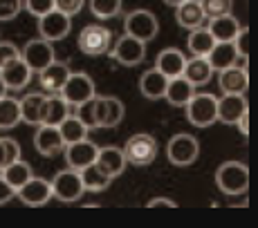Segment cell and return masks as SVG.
Returning a JSON list of instances; mask_svg holds the SVG:
<instances>
[{"mask_svg":"<svg viewBox=\"0 0 258 228\" xmlns=\"http://www.w3.org/2000/svg\"><path fill=\"white\" fill-rule=\"evenodd\" d=\"M123 114H126L123 103L110 94H94L92 98L77 105V117L90 130H94V128H106V130L117 128L123 121Z\"/></svg>","mask_w":258,"mask_h":228,"instance_id":"cell-1","label":"cell"},{"mask_svg":"<svg viewBox=\"0 0 258 228\" xmlns=\"http://www.w3.org/2000/svg\"><path fill=\"white\" fill-rule=\"evenodd\" d=\"M216 186L225 195H242L249 188V168L240 161H225L216 170Z\"/></svg>","mask_w":258,"mask_h":228,"instance_id":"cell-2","label":"cell"},{"mask_svg":"<svg viewBox=\"0 0 258 228\" xmlns=\"http://www.w3.org/2000/svg\"><path fill=\"white\" fill-rule=\"evenodd\" d=\"M121 150H123V157H126V163H133V166H148V163L155 161L157 152H160V146H157L155 137L146 135V132H140V135H133L128 139Z\"/></svg>","mask_w":258,"mask_h":228,"instance_id":"cell-3","label":"cell"},{"mask_svg":"<svg viewBox=\"0 0 258 228\" xmlns=\"http://www.w3.org/2000/svg\"><path fill=\"white\" fill-rule=\"evenodd\" d=\"M184 107L188 123L196 128H209L218 121V98L213 94H193Z\"/></svg>","mask_w":258,"mask_h":228,"instance_id":"cell-4","label":"cell"},{"mask_svg":"<svg viewBox=\"0 0 258 228\" xmlns=\"http://www.w3.org/2000/svg\"><path fill=\"white\" fill-rule=\"evenodd\" d=\"M52 186V197H56L58 201H66V204H72V201H79L86 192L81 181V172L74 170V168H66V170H58L54 175V179L49 181Z\"/></svg>","mask_w":258,"mask_h":228,"instance_id":"cell-5","label":"cell"},{"mask_svg":"<svg viewBox=\"0 0 258 228\" xmlns=\"http://www.w3.org/2000/svg\"><path fill=\"white\" fill-rule=\"evenodd\" d=\"M123 29H126L128 36L137 38L142 43H148L157 36L160 32V23H157L155 14L148 12V9H135L123 18Z\"/></svg>","mask_w":258,"mask_h":228,"instance_id":"cell-6","label":"cell"},{"mask_svg":"<svg viewBox=\"0 0 258 228\" xmlns=\"http://www.w3.org/2000/svg\"><path fill=\"white\" fill-rule=\"evenodd\" d=\"M166 157L173 166H191L200 157V143L196 137L180 132V135L171 137L166 143Z\"/></svg>","mask_w":258,"mask_h":228,"instance_id":"cell-7","label":"cell"},{"mask_svg":"<svg viewBox=\"0 0 258 228\" xmlns=\"http://www.w3.org/2000/svg\"><path fill=\"white\" fill-rule=\"evenodd\" d=\"M77 45L83 54H88V56H101V54L110 52L112 32L101 27V25H88V27H83L81 34H79Z\"/></svg>","mask_w":258,"mask_h":228,"instance_id":"cell-8","label":"cell"},{"mask_svg":"<svg viewBox=\"0 0 258 228\" xmlns=\"http://www.w3.org/2000/svg\"><path fill=\"white\" fill-rule=\"evenodd\" d=\"M61 98L68 103V105H81L83 101H88V98H92L97 90H94V81L92 76H88L86 72H70V76H68V81L63 83L61 87Z\"/></svg>","mask_w":258,"mask_h":228,"instance_id":"cell-9","label":"cell"},{"mask_svg":"<svg viewBox=\"0 0 258 228\" xmlns=\"http://www.w3.org/2000/svg\"><path fill=\"white\" fill-rule=\"evenodd\" d=\"M110 56L115 58L119 65L135 67L146 58V43L123 34L121 38H117V41L110 45Z\"/></svg>","mask_w":258,"mask_h":228,"instance_id":"cell-10","label":"cell"},{"mask_svg":"<svg viewBox=\"0 0 258 228\" xmlns=\"http://www.w3.org/2000/svg\"><path fill=\"white\" fill-rule=\"evenodd\" d=\"M70 29H72V16L58 12V9H52V12L43 14L38 18V34L49 43L63 41L70 34Z\"/></svg>","mask_w":258,"mask_h":228,"instance_id":"cell-11","label":"cell"},{"mask_svg":"<svg viewBox=\"0 0 258 228\" xmlns=\"http://www.w3.org/2000/svg\"><path fill=\"white\" fill-rule=\"evenodd\" d=\"M21 58L27 63L32 72H41L52 61H56V54H54V47L49 41H45V38H34V41L25 43Z\"/></svg>","mask_w":258,"mask_h":228,"instance_id":"cell-12","label":"cell"},{"mask_svg":"<svg viewBox=\"0 0 258 228\" xmlns=\"http://www.w3.org/2000/svg\"><path fill=\"white\" fill-rule=\"evenodd\" d=\"M97 150L99 146L92 143L90 139H81V141H74V143H68L63 148L66 152V161H68V168H74V170H81V168L90 166L97 159Z\"/></svg>","mask_w":258,"mask_h":228,"instance_id":"cell-13","label":"cell"},{"mask_svg":"<svg viewBox=\"0 0 258 228\" xmlns=\"http://www.w3.org/2000/svg\"><path fill=\"white\" fill-rule=\"evenodd\" d=\"M34 148L43 157H56L63 152L66 141H63L56 126H38L36 135H34Z\"/></svg>","mask_w":258,"mask_h":228,"instance_id":"cell-14","label":"cell"},{"mask_svg":"<svg viewBox=\"0 0 258 228\" xmlns=\"http://www.w3.org/2000/svg\"><path fill=\"white\" fill-rule=\"evenodd\" d=\"M18 199L27 206H43L52 199V186H49L47 179H41V177H32L27 183H23L16 190Z\"/></svg>","mask_w":258,"mask_h":228,"instance_id":"cell-15","label":"cell"},{"mask_svg":"<svg viewBox=\"0 0 258 228\" xmlns=\"http://www.w3.org/2000/svg\"><path fill=\"white\" fill-rule=\"evenodd\" d=\"M218 85H220L222 94H242L247 92L249 85V76H247V65H231L218 72Z\"/></svg>","mask_w":258,"mask_h":228,"instance_id":"cell-16","label":"cell"},{"mask_svg":"<svg viewBox=\"0 0 258 228\" xmlns=\"http://www.w3.org/2000/svg\"><path fill=\"white\" fill-rule=\"evenodd\" d=\"M32 74L34 72L29 69V65L23 61L21 56L14 58V61H9L7 65L0 67V76H3L7 90H23V87L32 81Z\"/></svg>","mask_w":258,"mask_h":228,"instance_id":"cell-17","label":"cell"},{"mask_svg":"<svg viewBox=\"0 0 258 228\" xmlns=\"http://www.w3.org/2000/svg\"><path fill=\"white\" fill-rule=\"evenodd\" d=\"M99 168H101L106 175H110L112 179L119 177L123 170H126V157H123V150L117 146H106L97 150V159H94Z\"/></svg>","mask_w":258,"mask_h":228,"instance_id":"cell-18","label":"cell"},{"mask_svg":"<svg viewBox=\"0 0 258 228\" xmlns=\"http://www.w3.org/2000/svg\"><path fill=\"white\" fill-rule=\"evenodd\" d=\"M70 76V67L66 63H58V61H52L47 67H43L38 72V81H41V87L52 94H58L63 87V83L68 81Z\"/></svg>","mask_w":258,"mask_h":228,"instance_id":"cell-19","label":"cell"},{"mask_svg":"<svg viewBox=\"0 0 258 228\" xmlns=\"http://www.w3.org/2000/svg\"><path fill=\"white\" fill-rule=\"evenodd\" d=\"M182 76H184L193 87H202L211 81L213 67L209 65L207 56H193V58H186L184 69H182Z\"/></svg>","mask_w":258,"mask_h":228,"instance_id":"cell-20","label":"cell"},{"mask_svg":"<svg viewBox=\"0 0 258 228\" xmlns=\"http://www.w3.org/2000/svg\"><path fill=\"white\" fill-rule=\"evenodd\" d=\"M247 110V98L242 94H222V98H218V121L222 123H236Z\"/></svg>","mask_w":258,"mask_h":228,"instance_id":"cell-21","label":"cell"},{"mask_svg":"<svg viewBox=\"0 0 258 228\" xmlns=\"http://www.w3.org/2000/svg\"><path fill=\"white\" fill-rule=\"evenodd\" d=\"M205 21H207V16L198 0H184L182 5L175 7V23L180 25V27L188 29V32L196 27H202Z\"/></svg>","mask_w":258,"mask_h":228,"instance_id":"cell-22","label":"cell"},{"mask_svg":"<svg viewBox=\"0 0 258 228\" xmlns=\"http://www.w3.org/2000/svg\"><path fill=\"white\" fill-rule=\"evenodd\" d=\"M184 63H186V56L175 47H166L157 54V61H155V67L164 74L166 78H175V76H182V69H184Z\"/></svg>","mask_w":258,"mask_h":228,"instance_id":"cell-23","label":"cell"},{"mask_svg":"<svg viewBox=\"0 0 258 228\" xmlns=\"http://www.w3.org/2000/svg\"><path fill=\"white\" fill-rule=\"evenodd\" d=\"M207 29H209V34L213 36L216 43H231L234 36L238 34V29H240V23H238L236 16H231V14H222V16L211 18Z\"/></svg>","mask_w":258,"mask_h":228,"instance_id":"cell-24","label":"cell"},{"mask_svg":"<svg viewBox=\"0 0 258 228\" xmlns=\"http://www.w3.org/2000/svg\"><path fill=\"white\" fill-rule=\"evenodd\" d=\"M68 103L61 98V94H52V96H45L41 107V119H38V126H58L63 119L68 117Z\"/></svg>","mask_w":258,"mask_h":228,"instance_id":"cell-25","label":"cell"},{"mask_svg":"<svg viewBox=\"0 0 258 228\" xmlns=\"http://www.w3.org/2000/svg\"><path fill=\"white\" fill-rule=\"evenodd\" d=\"M166 83H168V78L157 67L146 69L140 78V92L146 98H151V101H157V98H164Z\"/></svg>","mask_w":258,"mask_h":228,"instance_id":"cell-26","label":"cell"},{"mask_svg":"<svg viewBox=\"0 0 258 228\" xmlns=\"http://www.w3.org/2000/svg\"><path fill=\"white\" fill-rule=\"evenodd\" d=\"M196 94V87L186 81L184 76H175V78H168L166 83V90H164V98L171 105L175 107H184L188 103V98Z\"/></svg>","mask_w":258,"mask_h":228,"instance_id":"cell-27","label":"cell"},{"mask_svg":"<svg viewBox=\"0 0 258 228\" xmlns=\"http://www.w3.org/2000/svg\"><path fill=\"white\" fill-rule=\"evenodd\" d=\"M207 61H209V65L213 67V72H220V69H225V67L236 65L238 54H236L234 43H216V45L211 47V52L207 54Z\"/></svg>","mask_w":258,"mask_h":228,"instance_id":"cell-28","label":"cell"},{"mask_svg":"<svg viewBox=\"0 0 258 228\" xmlns=\"http://www.w3.org/2000/svg\"><path fill=\"white\" fill-rule=\"evenodd\" d=\"M79 172H81V181H83L86 192H101V190H106V188L112 183V177L106 175V172H103L97 163H90V166L81 168Z\"/></svg>","mask_w":258,"mask_h":228,"instance_id":"cell-29","label":"cell"},{"mask_svg":"<svg viewBox=\"0 0 258 228\" xmlns=\"http://www.w3.org/2000/svg\"><path fill=\"white\" fill-rule=\"evenodd\" d=\"M45 101V94L43 92H29L18 101L21 105V121L29 123V126H38V119H41V107Z\"/></svg>","mask_w":258,"mask_h":228,"instance_id":"cell-30","label":"cell"},{"mask_svg":"<svg viewBox=\"0 0 258 228\" xmlns=\"http://www.w3.org/2000/svg\"><path fill=\"white\" fill-rule=\"evenodd\" d=\"M56 128H58V132H61L66 146L68 143H74V141H81V139H86L88 132H90V128H88L77 114H68Z\"/></svg>","mask_w":258,"mask_h":228,"instance_id":"cell-31","label":"cell"},{"mask_svg":"<svg viewBox=\"0 0 258 228\" xmlns=\"http://www.w3.org/2000/svg\"><path fill=\"white\" fill-rule=\"evenodd\" d=\"M3 179L9 183V186L14 188V190H18V188L23 186V183H27L29 179L34 177V170H32V166H29L27 161H23V159H16L14 163H9L7 168H5L3 172Z\"/></svg>","mask_w":258,"mask_h":228,"instance_id":"cell-32","label":"cell"},{"mask_svg":"<svg viewBox=\"0 0 258 228\" xmlns=\"http://www.w3.org/2000/svg\"><path fill=\"white\" fill-rule=\"evenodd\" d=\"M186 45H188V52H191L193 56H207V54L211 52V47L216 45V41H213V36L209 34L207 27H196V29H191V34H188Z\"/></svg>","mask_w":258,"mask_h":228,"instance_id":"cell-33","label":"cell"},{"mask_svg":"<svg viewBox=\"0 0 258 228\" xmlns=\"http://www.w3.org/2000/svg\"><path fill=\"white\" fill-rule=\"evenodd\" d=\"M21 123V105L12 96H0V130H12Z\"/></svg>","mask_w":258,"mask_h":228,"instance_id":"cell-34","label":"cell"},{"mask_svg":"<svg viewBox=\"0 0 258 228\" xmlns=\"http://www.w3.org/2000/svg\"><path fill=\"white\" fill-rule=\"evenodd\" d=\"M90 12L94 14V18L99 21H108V18H115L121 12V0H90Z\"/></svg>","mask_w":258,"mask_h":228,"instance_id":"cell-35","label":"cell"},{"mask_svg":"<svg viewBox=\"0 0 258 228\" xmlns=\"http://www.w3.org/2000/svg\"><path fill=\"white\" fill-rule=\"evenodd\" d=\"M16 159H21V146H18V141L3 137L0 139V172Z\"/></svg>","mask_w":258,"mask_h":228,"instance_id":"cell-36","label":"cell"},{"mask_svg":"<svg viewBox=\"0 0 258 228\" xmlns=\"http://www.w3.org/2000/svg\"><path fill=\"white\" fill-rule=\"evenodd\" d=\"M205 12L207 18H216L222 16V14H231V7H234V0H198Z\"/></svg>","mask_w":258,"mask_h":228,"instance_id":"cell-37","label":"cell"},{"mask_svg":"<svg viewBox=\"0 0 258 228\" xmlns=\"http://www.w3.org/2000/svg\"><path fill=\"white\" fill-rule=\"evenodd\" d=\"M231 43H234V47H236L238 58H245V63H247V58H249V29L240 27Z\"/></svg>","mask_w":258,"mask_h":228,"instance_id":"cell-38","label":"cell"},{"mask_svg":"<svg viewBox=\"0 0 258 228\" xmlns=\"http://www.w3.org/2000/svg\"><path fill=\"white\" fill-rule=\"evenodd\" d=\"M23 9V0H0V23L14 21Z\"/></svg>","mask_w":258,"mask_h":228,"instance_id":"cell-39","label":"cell"},{"mask_svg":"<svg viewBox=\"0 0 258 228\" xmlns=\"http://www.w3.org/2000/svg\"><path fill=\"white\" fill-rule=\"evenodd\" d=\"M23 7L27 9L32 16L41 18L43 14H47L54 9V0H23Z\"/></svg>","mask_w":258,"mask_h":228,"instance_id":"cell-40","label":"cell"},{"mask_svg":"<svg viewBox=\"0 0 258 228\" xmlns=\"http://www.w3.org/2000/svg\"><path fill=\"white\" fill-rule=\"evenodd\" d=\"M83 5H86V0H54V9L68 14V16H77L83 9Z\"/></svg>","mask_w":258,"mask_h":228,"instance_id":"cell-41","label":"cell"},{"mask_svg":"<svg viewBox=\"0 0 258 228\" xmlns=\"http://www.w3.org/2000/svg\"><path fill=\"white\" fill-rule=\"evenodd\" d=\"M21 56V49H18L14 43L9 41H0V67L7 65L9 61H14V58Z\"/></svg>","mask_w":258,"mask_h":228,"instance_id":"cell-42","label":"cell"},{"mask_svg":"<svg viewBox=\"0 0 258 228\" xmlns=\"http://www.w3.org/2000/svg\"><path fill=\"white\" fill-rule=\"evenodd\" d=\"M14 197H16V190H14V188L3 179V175H0V206L7 204V201H12Z\"/></svg>","mask_w":258,"mask_h":228,"instance_id":"cell-43","label":"cell"},{"mask_svg":"<svg viewBox=\"0 0 258 228\" xmlns=\"http://www.w3.org/2000/svg\"><path fill=\"white\" fill-rule=\"evenodd\" d=\"M148 208H157V206H166V208H175L177 204L173 199H166V197H153V199H148Z\"/></svg>","mask_w":258,"mask_h":228,"instance_id":"cell-44","label":"cell"},{"mask_svg":"<svg viewBox=\"0 0 258 228\" xmlns=\"http://www.w3.org/2000/svg\"><path fill=\"white\" fill-rule=\"evenodd\" d=\"M247 119H249V110L242 112V114H240V119H238V121L234 123V126H238V130H240V135H242V137H247V132H249V121H247Z\"/></svg>","mask_w":258,"mask_h":228,"instance_id":"cell-45","label":"cell"},{"mask_svg":"<svg viewBox=\"0 0 258 228\" xmlns=\"http://www.w3.org/2000/svg\"><path fill=\"white\" fill-rule=\"evenodd\" d=\"M164 3L168 5V7H177V5H182L184 0H164Z\"/></svg>","mask_w":258,"mask_h":228,"instance_id":"cell-46","label":"cell"},{"mask_svg":"<svg viewBox=\"0 0 258 228\" xmlns=\"http://www.w3.org/2000/svg\"><path fill=\"white\" fill-rule=\"evenodd\" d=\"M5 94H7V85H5L3 76H0V96H5Z\"/></svg>","mask_w":258,"mask_h":228,"instance_id":"cell-47","label":"cell"}]
</instances>
